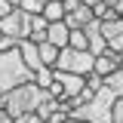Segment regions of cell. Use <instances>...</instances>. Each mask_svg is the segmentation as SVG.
Wrapping results in <instances>:
<instances>
[{
    "mask_svg": "<svg viewBox=\"0 0 123 123\" xmlns=\"http://www.w3.org/2000/svg\"><path fill=\"white\" fill-rule=\"evenodd\" d=\"M43 95H46V89H40L34 80H28V83H18V86H12L9 92H3V95H0V108H3L9 117L34 114Z\"/></svg>",
    "mask_w": 123,
    "mask_h": 123,
    "instance_id": "obj_1",
    "label": "cell"
},
{
    "mask_svg": "<svg viewBox=\"0 0 123 123\" xmlns=\"http://www.w3.org/2000/svg\"><path fill=\"white\" fill-rule=\"evenodd\" d=\"M114 102H117V95L102 83V89H95V95H92L89 102L77 105L71 111V117L86 120V123H111V108H114Z\"/></svg>",
    "mask_w": 123,
    "mask_h": 123,
    "instance_id": "obj_2",
    "label": "cell"
},
{
    "mask_svg": "<svg viewBox=\"0 0 123 123\" xmlns=\"http://www.w3.org/2000/svg\"><path fill=\"white\" fill-rule=\"evenodd\" d=\"M28 80H34V71H28V65L22 62L18 46L0 52V95L9 92L12 86H18V83H28Z\"/></svg>",
    "mask_w": 123,
    "mask_h": 123,
    "instance_id": "obj_3",
    "label": "cell"
},
{
    "mask_svg": "<svg viewBox=\"0 0 123 123\" xmlns=\"http://www.w3.org/2000/svg\"><path fill=\"white\" fill-rule=\"evenodd\" d=\"M52 68H55V71H68V74L86 77L92 71V55L86 49H71V46H65V49H59V59H55Z\"/></svg>",
    "mask_w": 123,
    "mask_h": 123,
    "instance_id": "obj_4",
    "label": "cell"
},
{
    "mask_svg": "<svg viewBox=\"0 0 123 123\" xmlns=\"http://www.w3.org/2000/svg\"><path fill=\"white\" fill-rule=\"evenodd\" d=\"M0 34H3V37H12V40H28V34H31V15L22 12L18 6H12L9 12L0 18Z\"/></svg>",
    "mask_w": 123,
    "mask_h": 123,
    "instance_id": "obj_5",
    "label": "cell"
},
{
    "mask_svg": "<svg viewBox=\"0 0 123 123\" xmlns=\"http://www.w3.org/2000/svg\"><path fill=\"white\" fill-rule=\"evenodd\" d=\"M117 68H120V59H117V52H111V49L92 55V74H98L102 80H105L108 74H114Z\"/></svg>",
    "mask_w": 123,
    "mask_h": 123,
    "instance_id": "obj_6",
    "label": "cell"
},
{
    "mask_svg": "<svg viewBox=\"0 0 123 123\" xmlns=\"http://www.w3.org/2000/svg\"><path fill=\"white\" fill-rule=\"evenodd\" d=\"M92 18H95V15H92V6H86V3H77L71 12H65V18H62V22H65L68 28H86Z\"/></svg>",
    "mask_w": 123,
    "mask_h": 123,
    "instance_id": "obj_7",
    "label": "cell"
},
{
    "mask_svg": "<svg viewBox=\"0 0 123 123\" xmlns=\"http://www.w3.org/2000/svg\"><path fill=\"white\" fill-rule=\"evenodd\" d=\"M18 55H22V62L28 65V71H37V68H43V62H40V52H37V43H31V40H18Z\"/></svg>",
    "mask_w": 123,
    "mask_h": 123,
    "instance_id": "obj_8",
    "label": "cell"
},
{
    "mask_svg": "<svg viewBox=\"0 0 123 123\" xmlns=\"http://www.w3.org/2000/svg\"><path fill=\"white\" fill-rule=\"evenodd\" d=\"M68 25H65V22H49V28H46V40H49V43L52 46H59V49H65V46H68Z\"/></svg>",
    "mask_w": 123,
    "mask_h": 123,
    "instance_id": "obj_9",
    "label": "cell"
},
{
    "mask_svg": "<svg viewBox=\"0 0 123 123\" xmlns=\"http://www.w3.org/2000/svg\"><path fill=\"white\" fill-rule=\"evenodd\" d=\"M46 22H62L65 18V6H62V0H52V3H43V9H40Z\"/></svg>",
    "mask_w": 123,
    "mask_h": 123,
    "instance_id": "obj_10",
    "label": "cell"
},
{
    "mask_svg": "<svg viewBox=\"0 0 123 123\" xmlns=\"http://www.w3.org/2000/svg\"><path fill=\"white\" fill-rule=\"evenodd\" d=\"M55 111H59V98H52V95L46 92L43 98H40V105H37V111H34V114H37L40 120H46V117H49V114H55Z\"/></svg>",
    "mask_w": 123,
    "mask_h": 123,
    "instance_id": "obj_11",
    "label": "cell"
},
{
    "mask_svg": "<svg viewBox=\"0 0 123 123\" xmlns=\"http://www.w3.org/2000/svg\"><path fill=\"white\" fill-rule=\"evenodd\" d=\"M37 52H40V62L43 65H55V59H59V46H52L49 40H43V43H37Z\"/></svg>",
    "mask_w": 123,
    "mask_h": 123,
    "instance_id": "obj_12",
    "label": "cell"
},
{
    "mask_svg": "<svg viewBox=\"0 0 123 123\" xmlns=\"http://www.w3.org/2000/svg\"><path fill=\"white\" fill-rule=\"evenodd\" d=\"M55 80V68H49V65H43V68H37L34 71V83L40 86V89H49V83Z\"/></svg>",
    "mask_w": 123,
    "mask_h": 123,
    "instance_id": "obj_13",
    "label": "cell"
},
{
    "mask_svg": "<svg viewBox=\"0 0 123 123\" xmlns=\"http://www.w3.org/2000/svg\"><path fill=\"white\" fill-rule=\"evenodd\" d=\"M105 86L114 92L117 98H123V68H117L114 74H108V77H105Z\"/></svg>",
    "mask_w": 123,
    "mask_h": 123,
    "instance_id": "obj_14",
    "label": "cell"
},
{
    "mask_svg": "<svg viewBox=\"0 0 123 123\" xmlns=\"http://www.w3.org/2000/svg\"><path fill=\"white\" fill-rule=\"evenodd\" d=\"M92 15H95L98 22H114V18H120V12H117L114 6H108V3H95V6H92Z\"/></svg>",
    "mask_w": 123,
    "mask_h": 123,
    "instance_id": "obj_15",
    "label": "cell"
},
{
    "mask_svg": "<svg viewBox=\"0 0 123 123\" xmlns=\"http://www.w3.org/2000/svg\"><path fill=\"white\" fill-rule=\"evenodd\" d=\"M68 46L71 49H86V34H83V28H71L68 31Z\"/></svg>",
    "mask_w": 123,
    "mask_h": 123,
    "instance_id": "obj_16",
    "label": "cell"
},
{
    "mask_svg": "<svg viewBox=\"0 0 123 123\" xmlns=\"http://www.w3.org/2000/svg\"><path fill=\"white\" fill-rule=\"evenodd\" d=\"M18 9L28 15H40V9H43V3L40 0H18Z\"/></svg>",
    "mask_w": 123,
    "mask_h": 123,
    "instance_id": "obj_17",
    "label": "cell"
},
{
    "mask_svg": "<svg viewBox=\"0 0 123 123\" xmlns=\"http://www.w3.org/2000/svg\"><path fill=\"white\" fill-rule=\"evenodd\" d=\"M111 123H123V98H117L111 108Z\"/></svg>",
    "mask_w": 123,
    "mask_h": 123,
    "instance_id": "obj_18",
    "label": "cell"
},
{
    "mask_svg": "<svg viewBox=\"0 0 123 123\" xmlns=\"http://www.w3.org/2000/svg\"><path fill=\"white\" fill-rule=\"evenodd\" d=\"M102 83H105V80H102L98 74H92V71L86 74V89H92V92H95V89H102Z\"/></svg>",
    "mask_w": 123,
    "mask_h": 123,
    "instance_id": "obj_19",
    "label": "cell"
},
{
    "mask_svg": "<svg viewBox=\"0 0 123 123\" xmlns=\"http://www.w3.org/2000/svg\"><path fill=\"white\" fill-rule=\"evenodd\" d=\"M46 28H49V22L43 15H31V31H46Z\"/></svg>",
    "mask_w": 123,
    "mask_h": 123,
    "instance_id": "obj_20",
    "label": "cell"
},
{
    "mask_svg": "<svg viewBox=\"0 0 123 123\" xmlns=\"http://www.w3.org/2000/svg\"><path fill=\"white\" fill-rule=\"evenodd\" d=\"M65 120H68V111H62V108H59V111H55V114H49L43 123H65Z\"/></svg>",
    "mask_w": 123,
    "mask_h": 123,
    "instance_id": "obj_21",
    "label": "cell"
},
{
    "mask_svg": "<svg viewBox=\"0 0 123 123\" xmlns=\"http://www.w3.org/2000/svg\"><path fill=\"white\" fill-rule=\"evenodd\" d=\"M12 123H43L37 114H18V117H12Z\"/></svg>",
    "mask_w": 123,
    "mask_h": 123,
    "instance_id": "obj_22",
    "label": "cell"
},
{
    "mask_svg": "<svg viewBox=\"0 0 123 123\" xmlns=\"http://www.w3.org/2000/svg\"><path fill=\"white\" fill-rule=\"evenodd\" d=\"M18 46V40H12V37H3L0 34V52H6V49H15Z\"/></svg>",
    "mask_w": 123,
    "mask_h": 123,
    "instance_id": "obj_23",
    "label": "cell"
},
{
    "mask_svg": "<svg viewBox=\"0 0 123 123\" xmlns=\"http://www.w3.org/2000/svg\"><path fill=\"white\" fill-rule=\"evenodd\" d=\"M28 40H31V43H43V40H46V31H31Z\"/></svg>",
    "mask_w": 123,
    "mask_h": 123,
    "instance_id": "obj_24",
    "label": "cell"
},
{
    "mask_svg": "<svg viewBox=\"0 0 123 123\" xmlns=\"http://www.w3.org/2000/svg\"><path fill=\"white\" fill-rule=\"evenodd\" d=\"M9 9H12V6H9V3H6V0H0V18H3V15L9 12Z\"/></svg>",
    "mask_w": 123,
    "mask_h": 123,
    "instance_id": "obj_25",
    "label": "cell"
},
{
    "mask_svg": "<svg viewBox=\"0 0 123 123\" xmlns=\"http://www.w3.org/2000/svg\"><path fill=\"white\" fill-rule=\"evenodd\" d=\"M0 123H12V117H9V114H6L3 108H0Z\"/></svg>",
    "mask_w": 123,
    "mask_h": 123,
    "instance_id": "obj_26",
    "label": "cell"
},
{
    "mask_svg": "<svg viewBox=\"0 0 123 123\" xmlns=\"http://www.w3.org/2000/svg\"><path fill=\"white\" fill-rule=\"evenodd\" d=\"M114 9H117V12L123 15V0H114Z\"/></svg>",
    "mask_w": 123,
    "mask_h": 123,
    "instance_id": "obj_27",
    "label": "cell"
},
{
    "mask_svg": "<svg viewBox=\"0 0 123 123\" xmlns=\"http://www.w3.org/2000/svg\"><path fill=\"white\" fill-rule=\"evenodd\" d=\"M80 3H86V6H95V3H102V0H80Z\"/></svg>",
    "mask_w": 123,
    "mask_h": 123,
    "instance_id": "obj_28",
    "label": "cell"
},
{
    "mask_svg": "<svg viewBox=\"0 0 123 123\" xmlns=\"http://www.w3.org/2000/svg\"><path fill=\"white\" fill-rule=\"evenodd\" d=\"M117 59H120V68H123V46L117 49Z\"/></svg>",
    "mask_w": 123,
    "mask_h": 123,
    "instance_id": "obj_29",
    "label": "cell"
},
{
    "mask_svg": "<svg viewBox=\"0 0 123 123\" xmlns=\"http://www.w3.org/2000/svg\"><path fill=\"white\" fill-rule=\"evenodd\" d=\"M65 123H86V120H77V117H68Z\"/></svg>",
    "mask_w": 123,
    "mask_h": 123,
    "instance_id": "obj_30",
    "label": "cell"
},
{
    "mask_svg": "<svg viewBox=\"0 0 123 123\" xmlns=\"http://www.w3.org/2000/svg\"><path fill=\"white\" fill-rule=\"evenodd\" d=\"M6 3H9V6H18V0H6Z\"/></svg>",
    "mask_w": 123,
    "mask_h": 123,
    "instance_id": "obj_31",
    "label": "cell"
},
{
    "mask_svg": "<svg viewBox=\"0 0 123 123\" xmlns=\"http://www.w3.org/2000/svg\"><path fill=\"white\" fill-rule=\"evenodd\" d=\"M40 3H52V0H40Z\"/></svg>",
    "mask_w": 123,
    "mask_h": 123,
    "instance_id": "obj_32",
    "label": "cell"
},
{
    "mask_svg": "<svg viewBox=\"0 0 123 123\" xmlns=\"http://www.w3.org/2000/svg\"><path fill=\"white\" fill-rule=\"evenodd\" d=\"M120 18H123V15H120Z\"/></svg>",
    "mask_w": 123,
    "mask_h": 123,
    "instance_id": "obj_33",
    "label": "cell"
}]
</instances>
